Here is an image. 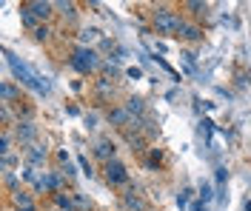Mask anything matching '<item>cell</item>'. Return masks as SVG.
<instances>
[{
	"mask_svg": "<svg viewBox=\"0 0 251 211\" xmlns=\"http://www.w3.org/2000/svg\"><path fill=\"white\" fill-rule=\"evenodd\" d=\"M3 57H6V66H9V71L15 74V80L20 83V86H26L29 92L40 94V97H49V94H51V83H49V77H43L40 71H34L26 60L17 57L15 51L3 49Z\"/></svg>",
	"mask_w": 251,
	"mask_h": 211,
	"instance_id": "1",
	"label": "cell"
},
{
	"mask_svg": "<svg viewBox=\"0 0 251 211\" xmlns=\"http://www.w3.org/2000/svg\"><path fill=\"white\" fill-rule=\"evenodd\" d=\"M183 23H186V17L180 12H174L169 3H157L154 12H151V26H154V32L160 37H177Z\"/></svg>",
	"mask_w": 251,
	"mask_h": 211,
	"instance_id": "2",
	"label": "cell"
},
{
	"mask_svg": "<svg viewBox=\"0 0 251 211\" xmlns=\"http://www.w3.org/2000/svg\"><path fill=\"white\" fill-rule=\"evenodd\" d=\"M69 66L83 74V77H89V74H97L100 69H103V57H100V51L92 49V46H75L72 54H69Z\"/></svg>",
	"mask_w": 251,
	"mask_h": 211,
	"instance_id": "3",
	"label": "cell"
},
{
	"mask_svg": "<svg viewBox=\"0 0 251 211\" xmlns=\"http://www.w3.org/2000/svg\"><path fill=\"white\" fill-rule=\"evenodd\" d=\"M106 123H109L111 129H117V131H128L137 120L131 117V112L126 109L123 103H114V106H109L106 109Z\"/></svg>",
	"mask_w": 251,
	"mask_h": 211,
	"instance_id": "4",
	"label": "cell"
},
{
	"mask_svg": "<svg viewBox=\"0 0 251 211\" xmlns=\"http://www.w3.org/2000/svg\"><path fill=\"white\" fill-rule=\"evenodd\" d=\"M37 137H40V129H37L34 120H17L15 123V140H17V146L23 148V151H26L29 146H34Z\"/></svg>",
	"mask_w": 251,
	"mask_h": 211,
	"instance_id": "5",
	"label": "cell"
},
{
	"mask_svg": "<svg viewBox=\"0 0 251 211\" xmlns=\"http://www.w3.org/2000/svg\"><path fill=\"white\" fill-rule=\"evenodd\" d=\"M34 188H37L40 194H51V197H54L57 191H63V171H60V168H51V171H43Z\"/></svg>",
	"mask_w": 251,
	"mask_h": 211,
	"instance_id": "6",
	"label": "cell"
},
{
	"mask_svg": "<svg viewBox=\"0 0 251 211\" xmlns=\"http://www.w3.org/2000/svg\"><path fill=\"white\" fill-rule=\"evenodd\" d=\"M103 174H106V183L120 188V186H128V168H126L123 160H111L103 165Z\"/></svg>",
	"mask_w": 251,
	"mask_h": 211,
	"instance_id": "7",
	"label": "cell"
},
{
	"mask_svg": "<svg viewBox=\"0 0 251 211\" xmlns=\"http://www.w3.org/2000/svg\"><path fill=\"white\" fill-rule=\"evenodd\" d=\"M92 154H94L100 163H103V165H106V163L117 160V143H114L111 137H106V134H103V137H97V140H94Z\"/></svg>",
	"mask_w": 251,
	"mask_h": 211,
	"instance_id": "8",
	"label": "cell"
},
{
	"mask_svg": "<svg viewBox=\"0 0 251 211\" xmlns=\"http://www.w3.org/2000/svg\"><path fill=\"white\" fill-rule=\"evenodd\" d=\"M20 9L29 12L31 17H37L40 23H49L54 15V3H49V0H26V3H20Z\"/></svg>",
	"mask_w": 251,
	"mask_h": 211,
	"instance_id": "9",
	"label": "cell"
},
{
	"mask_svg": "<svg viewBox=\"0 0 251 211\" xmlns=\"http://www.w3.org/2000/svg\"><path fill=\"white\" fill-rule=\"evenodd\" d=\"M114 97H117V86L109 77H97L94 80V100L97 103H111Z\"/></svg>",
	"mask_w": 251,
	"mask_h": 211,
	"instance_id": "10",
	"label": "cell"
},
{
	"mask_svg": "<svg viewBox=\"0 0 251 211\" xmlns=\"http://www.w3.org/2000/svg\"><path fill=\"white\" fill-rule=\"evenodd\" d=\"M23 160H26V165H34V168L46 165V160H49L46 143H34V146H29L26 151H23Z\"/></svg>",
	"mask_w": 251,
	"mask_h": 211,
	"instance_id": "11",
	"label": "cell"
},
{
	"mask_svg": "<svg viewBox=\"0 0 251 211\" xmlns=\"http://www.w3.org/2000/svg\"><path fill=\"white\" fill-rule=\"evenodd\" d=\"M0 103L3 106H17L20 103V83H15V80H3L0 83Z\"/></svg>",
	"mask_w": 251,
	"mask_h": 211,
	"instance_id": "12",
	"label": "cell"
},
{
	"mask_svg": "<svg viewBox=\"0 0 251 211\" xmlns=\"http://www.w3.org/2000/svg\"><path fill=\"white\" fill-rule=\"evenodd\" d=\"M177 37H180V40H186V43H200L205 34H203V26H200V23H191V20H186Z\"/></svg>",
	"mask_w": 251,
	"mask_h": 211,
	"instance_id": "13",
	"label": "cell"
},
{
	"mask_svg": "<svg viewBox=\"0 0 251 211\" xmlns=\"http://www.w3.org/2000/svg\"><path fill=\"white\" fill-rule=\"evenodd\" d=\"M100 40H103V32L97 26H83L77 34V46H92L94 49V43H100Z\"/></svg>",
	"mask_w": 251,
	"mask_h": 211,
	"instance_id": "14",
	"label": "cell"
},
{
	"mask_svg": "<svg viewBox=\"0 0 251 211\" xmlns=\"http://www.w3.org/2000/svg\"><path fill=\"white\" fill-rule=\"evenodd\" d=\"M126 109L131 112V117L134 120H140V117H146L149 114V109H146V100L143 97H137V94H131V97H126V103H123Z\"/></svg>",
	"mask_w": 251,
	"mask_h": 211,
	"instance_id": "15",
	"label": "cell"
},
{
	"mask_svg": "<svg viewBox=\"0 0 251 211\" xmlns=\"http://www.w3.org/2000/svg\"><path fill=\"white\" fill-rule=\"evenodd\" d=\"M12 206L17 211H26V209H34V197L29 191H23V188H17L15 194H12Z\"/></svg>",
	"mask_w": 251,
	"mask_h": 211,
	"instance_id": "16",
	"label": "cell"
},
{
	"mask_svg": "<svg viewBox=\"0 0 251 211\" xmlns=\"http://www.w3.org/2000/svg\"><path fill=\"white\" fill-rule=\"evenodd\" d=\"M54 12H57L63 20L75 23V20H77V3H66V0H60V3H54Z\"/></svg>",
	"mask_w": 251,
	"mask_h": 211,
	"instance_id": "17",
	"label": "cell"
},
{
	"mask_svg": "<svg viewBox=\"0 0 251 211\" xmlns=\"http://www.w3.org/2000/svg\"><path fill=\"white\" fill-rule=\"evenodd\" d=\"M54 157H57V163H60V171L66 174V177H75V174H77V171H75V163H72V157H69V151H66V148H60Z\"/></svg>",
	"mask_w": 251,
	"mask_h": 211,
	"instance_id": "18",
	"label": "cell"
},
{
	"mask_svg": "<svg viewBox=\"0 0 251 211\" xmlns=\"http://www.w3.org/2000/svg\"><path fill=\"white\" fill-rule=\"evenodd\" d=\"M180 9H186L188 15H194V17L208 15V3H200V0H186V3H180Z\"/></svg>",
	"mask_w": 251,
	"mask_h": 211,
	"instance_id": "19",
	"label": "cell"
},
{
	"mask_svg": "<svg viewBox=\"0 0 251 211\" xmlns=\"http://www.w3.org/2000/svg\"><path fill=\"white\" fill-rule=\"evenodd\" d=\"M15 131L3 129L0 131V157H6V154H12V146H15Z\"/></svg>",
	"mask_w": 251,
	"mask_h": 211,
	"instance_id": "20",
	"label": "cell"
},
{
	"mask_svg": "<svg viewBox=\"0 0 251 211\" xmlns=\"http://www.w3.org/2000/svg\"><path fill=\"white\" fill-rule=\"evenodd\" d=\"M123 206L131 211H146V203H143V197L137 191H126L123 194Z\"/></svg>",
	"mask_w": 251,
	"mask_h": 211,
	"instance_id": "21",
	"label": "cell"
},
{
	"mask_svg": "<svg viewBox=\"0 0 251 211\" xmlns=\"http://www.w3.org/2000/svg\"><path fill=\"white\" fill-rule=\"evenodd\" d=\"M51 200H54V206H57L60 211H75V197L66 194V191H57Z\"/></svg>",
	"mask_w": 251,
	"mask_h": 211,
	"instance_id": "22",
	"label": "cell"
},
{
	"mask_svg": "<svg viewBox=\"0 0 251 211\" xmlns=\"http://www.w3.org/2000/svg\"><path fill=\"white\" fill-rule=\"evenodd\" d=\"M197 191H200V194H197V200H203L205 206H208V203H211V200L217 197V194H214V186H211V180H203Z\"/></svg>",
	"mask_w": 251,
	"mask_h": 211,
	"instance_id": "23",
	"label": "cell"
},
{
	"mask_svg": "<svg viewBox=\"0 0 251 211\" xmlns=\"http://www.w3.org/2000/svg\"><path fill=\"white\" fill-rule=\"evenodd\" d=\"M75 197V211H92V197L83 194V191H72Z\"/></svg>",
	"mask_w": 251,
	"mask_h": 211,
	"instance_id": "24",
	"label": "cell"
},
{
	"mask_svg": "<svg viewBox=\"0 0 251 211\" xmlns=\"http://www.w3.org/2000/svg\"><path fill=\"white\" fill-rule=\"evenodd\" d=\"M34 40H37V43H49V40H51V26H49V23H40V26H37V29H34Z\"/></svg>",
	"mask_w": 251,
	"mask_h": 211,
	"instance_id": "25",
	"label": "cell"
},
{
	"mask_svg": "<svg viewBox=\"0 0 251 211\" xmlns=\"http://www.w3.org/2000/svg\"><path fill=\"white\" fill-rule=\"evenodd\" d=\"M146 165H149V168H160V165H163V151H160V148H149Z\"/></svg>",
	"mask_w": 251,
	"mask_h": 211,
	"instance_id": "26",
	"label": "cell"
},
{
	"mask_svg": "<svg viewBox=\"0 0 251 211\" xmlns=\"http://www.w3.org/2000/svg\"><path fill=\"white\" fill-rule=\"evenodd\" d=\"M191 197H194V191L191 188H183L177 194V209H191Z\"/></svg>",
	"mask_w": 251,
	"mask_h": 211,
	"instance_id": "27",
	"label": "cell"
},
{
	"mask_svg": "<svg viewBox=\"0 0 251 211\" xmlns=\"http://www.w3.org/2000/svg\"><path fill=\"white\" fill-rule=\"evenodd\" d=\"M12 120H15L12 109H9V106H0V123H3V129H9V131H12Z\"/></svg>",
	"mask_w": 251,
	"mask_h": 211,
	"instance_id": "28",
	"label": "cell"
},
{
	"mask_svg": "<svg viewBox=\"0 0 251 211\" xmlns=\"http://www.w3.org/2000/svg\"><path fill=\"white\" fill-rule=\"evenodd\" d=\"M20 20H23V26H26V29H31V32L40 26V20H37V17H31L29 12H23V9H20Z\"/></svg>",
	"mask_w": 251,
	"mask_h": 211,
	"instance_id": "29",
	"label": "cell"
},
{
	"mask_svg": "<svg viewBox=\"0 0 251 211\" xmlns=\"http://www.w3.org/2000/svg\"><path fill=\"white\" fill-rule=\"evenodd\" d=\"M100 71L114 77V74H120V63H114V60H103V69H100Z\"/></svg>",
	"mask_w": 251,
	"mask_h": 211,
	"instance_id": "30",
	"label": "cell"
},
{
	"mask_svg": "<svg viewBox=\"0 0 251 211\" xmlns=\"http://www.w3.org/2000/svg\"><path fill=\"white\" fill-rule=\"evenodd\" d=\"M77 163H80V168H83V174H86V177L92 180V177H94V165L89 163V157H83V154H80Z\"/></svg>",
	"mask_w": 251,
	"mask_h": 211,
	"instance_id": "31",
	"label": "cell"
},
{
	"mask_svg": "<svg viewBox=\"0 0 251 211\" xmlns=\"http://www.w3.org/2000/svg\"><path fill=\"white\" fill-rule=\"evenodd\" d=\"M214 180H217V188H223V186L228 183V168H226V165H217V174H214Z\"/></svg>",
	"mask_w": 251,
	"mask_h": 211,
	"instance_id": "32",
	"label": "cell"
},
{
	"mask_svg": "<svg viewBox=\"0 0 251 211\" xmlns=\"http://www.w3.org/2000/svg\"><path fill=\"white\" fill-rule=\"evenodd\" d=\"M211 131H214V123H211L208 117H203V120H200V134L208 140V137H211Z\"/></svg>",
	"mask_w": 251,
	"mask_h": 211,
	"instance_id": "33",
	"label": "cell"
},
{
	"mask_svg": "<svg viewBox=\"0 0 251 211\" xmlns=\"http://www.w3.org/2000/svg\"><path fill=\"white\" fill-rule=\"evenodd\" d=\"M126 77H131V80H143V69H137V66H128V69H126Z\"/></svg>",
	"mask_w": 251,
	"mask_h": 211,
	"instance_id": "34",
	"label": "cell"
},
{
	"mask_svg": "<svg viewBox=\"0 0 251 211\" xmlns=\"http://www.w3.org/2000/svg\"><path fill=\"white\" fill-rule=\"evenodd\" d=\"M17 163L20 160H17L15 154H6V157H3V171H12V165H17Z\"/></svg>",
	"mask_w": 251,
	"mask_h": 211,
	"instance_id": "35",
	"label": "cell"
},
{
	"mask_svg": "<svg viewBox=\"0 0 251 211\" xmlns=\"http://www.w3.org/2000/svg\"><path fill=\"white\" fill-rule=\"evenodd\" d=\"M217 203H220V206H226V203H228V188H226V186L217 188Z\"/></svg>",
	"mask_w": 251,
	"mask_h": 211,
	"instance_id": "36",
	"label": "cell"
},
{
	"mask_svg": "<svg viewBox=\"0 0 251 211\" xmlns=\"http://www.w3.org/2000/svg\"><path fill=\"white\" fill-rule=\"evenodd\" d=\"M86 126L89 129H97V114H86Z\"/></svg>",
	"mask_w": 251,
	"mask_h": 211,
	"instance_id": "37",
	"label": "cell"
},
{
	"mask_svg": "<svg viewBox=\"0 0 251 211\" xmlns=\"http://www.w3.org/2000/svg\"><path fill=\"white\" fill-rule=\"evenodd\" d=\"M188 211H208V206H205L203 200H197V203H194V206H191Z\"/></svg>",
	"mask_w": 251,
	"mask_h": 211,
	"instance_id": "38",
	"label": "cell"
},
{
	"mask_svg": "<svg viewBox=\"0 0 251 211\" xmlns=\"http://www.w3.org/2000/svg\"><path fill=\"white\" fill-rule=\"evenodd\" d=\"M243 209H246V211H251V200H249V197H246V203H243Z\"/></svg>",
	"mask_w": 251,
	"mask_h": 211,
	"instance_id": "39",
	"label": "cell"
},
{
	"mask_svg": "<svg viewBox=\"0 0 251 211\" xmlns=\"http://www.w3.org/2000/svg\"><path fill=\"white\" fill-rule=\"evenodd\" d=\"M26 211H37V209H26Z\"/></svg>",
	"mask_w": 251,
	"mask_h": 211,
	"instance_id": "40",
	"label": "cell"
}]
</instances>
